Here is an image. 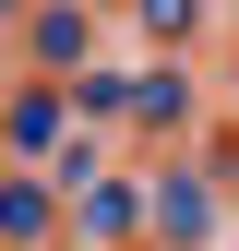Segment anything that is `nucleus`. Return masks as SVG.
<instances>
[]
</instances>
